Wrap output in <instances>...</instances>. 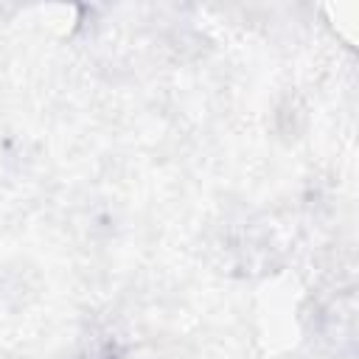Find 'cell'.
<instances>
[{
  "label": "cell",
  "instance_id": "obj_1",
  "mask_svg": "<svg viewBox=\"0 0 359 359\" xmlns=\"http://www.w3.org/2000/svg\"><path fill=\"white\" fill-rule=\"evenodd\" d=\"M104 359H118V356H115V353H109V356H104Z\"/></svg>",
  "mask_w": 359,
  "mask_h": 359
}]
</instances>
